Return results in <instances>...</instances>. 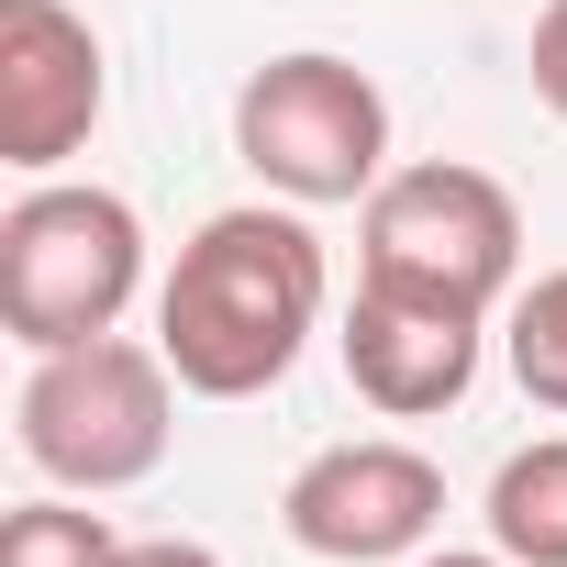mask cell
<instances>
[{"label":"cell","instance_id":"5b68a950","mask_svg":"<svg viewBox=\"0 0 567 567\" xmlns=\"http://www.w3.org/2000/svg\"><path fill=\"white\" fill-rule=\"evenodd\" d=\"M234 156H245L278 200H301V212L368 200V189L390 178V101H379V79H368L357 56H323V45L267 56V68L234 90Z\"/></svg>","mask_w":567,"mask_h":567},{"label":"cell","instance_id":"7c38bea8","mask_svg":"<svg viewBox=\"0 0 567 567\" xmlns=\"http://www.w3.org/2000/svg\"><path fill=\"white\" fill-rule=\"evenodd\" d=\"M523 68H534V101L567 123V0H545V12H534V45H523Z\"/></svg>","mask_w":567,"mask_h":567},{"label":"cell","instance_id":"ba28073f","mask_svg":"<svg viewBox=\"0 0 567 567\" xmlns=\"http://www.w3.org/2000/svg\"><path fill=\"white\" fill-rule=\"evenodd\" d=\"M478 334L489 312H456V301H423V290H390V278H357V301H346V379L368 412L390 423H434L467 401L478 379Z\"/></svg>","mask_w":567,"mask_h":567},{"label":"cell","instance_id":"5bb4252c","mask_svg":"<svg viewBox=\"0 0 567 567\" xmlns=\"http://www.w3.org/2000/svg\"><path fill=\"white\" fill-rule=\"evenodd\" d=\"M412 567H512V556H501V545H423Z\"/></svg>","mask_w":567,"mask_h":567},{"label":"cell","instance_id":"277c9868","mask_svg":"<svg viewBox=\"0 0 567 567\" xmlns=\"http://www.w3.org/2000/svg\"><path fill=\"white\" fill-rule=\"evenodd\" d=\"M357 278H390V290H423L456 312H501L523 290V200L456 156L390 167L357 200Z\"/></svg>","mask_w":567,"mask_h":567},{"label":"cell","instance_id":"30bf717a","mask_svg":"<svg viewBox=\"0 0 567 567\" xmlns=\"http://www.w3.org/2000/svg\"><path fill=\"white\" fill-rule=\"evenodd\" d=\"M501 357H512V379H523V401L567 423V267H545V278H523V290L501 301Z\"/></svg>","mask_w":567,"mask_h":567},{"label":"cell","instance_id":"8992f818","mask_svg":"<svg viewBox=\"0 0 567 567\" xmlns=\"http://www.w3.org/2000/svg\"><path fill=\"white\" fill-rule=\"evenodd\" d=\"M278 523H290L301 556L323 567H390V556H423L434 523H445V467L401 434H346L323 456L290 467L278 489Z\"/></svg>","mask_w":567,"mask_h":567},{"label":"cell","instance_id":"7a4b0ae2","mask_svg":"<svg viewBox=\"0 0 567 567\" xmlns=\"http://www.w3.org/2000/svg\"><path fill=\"white\" fill-rule=\"evenodd\" d=\"M145 290V212L101 178H34L0 212V323L23 357L90 346Z\"/></svg>","mask_w":567,"mask_h":567},{"label":"cell","instance_id":"52a82bcc","mask_svg":"<svg viewBox=\"0 0 567 567\" xmlns=\"http://www.w3.org/2000/svg\"><path fill=\"white\" fill-rule=\"evenodd\" d=\"M112 112V56L68 0H0V167L56 178Z\"/></svg>","mask_w":567,"mask_h":567},{"label":"cell","instance_id":"9c48e42d","mask_svg":"<svg viewBox=\"0 0 567 567\" xmlns=\"http://www.w3.org/2000/svg\"><path fill=\"white\" fill-rule=\"evenodd\" d=\"M489 545L512 567H567V434L501 456V478H489Z\"/></svg>","mask_w":567,"mask_h":567},{"label":"cell","instance_id":"4fadbf2b","mask_svg":"<svg viewBox=\"0 0 567 567\" xmlns=\"http://www.w3.org/2000/svg\"><path fill=\"white\" fill-rule=\"evenodd\" d=\"M123 567H223V556L189 545V534H145V545H123Z\"/></svg>","mask_w":567,"mask_h":567},{"label":"cell","instance_id":"6da1fadb","mask_svg":"<svg viewBox=\"0 0 567 567\" xmlns=\"http://www.w3.org/2000/svg\"><path fill=\"white\" fill-rule=\"evenodd\" d=\"M323 301H334V267L301 200H278V212L234 200L156 278V346L189 401H256L301 368V346L323 334Z\"/></svg>","mask_w":567,"mask_h":567},{"label":"cell","instance_id":"3957f363","mask_svg":"<svg viewBox=\"0 0 567 567\" xmlns=\"http://www.w3.org/2000/svg\"><path fill=\"white\" fill-rule=\"evenodd\" d=\"M12 423H23V456L56 489L112 501V489H134V478L167 467V445H178V368H167V346L90 334V346L34 357Z\"/></svg>","mask_w":567,"mask_h":567},{"label":"cell","instance_id":"8fae6325","mask_svg":"<svg viewBox=\"0 0 567 567\" xmlns=\"http://www.w3.org/2000/svg\"><path fill=\"white\" fill-rule=\"evenodd\" d=\"M0 567H123V534H112V512L23 501L12 523H0Z\"/></svg>","mask_w":567,"mask_h":567}]
</instances>
